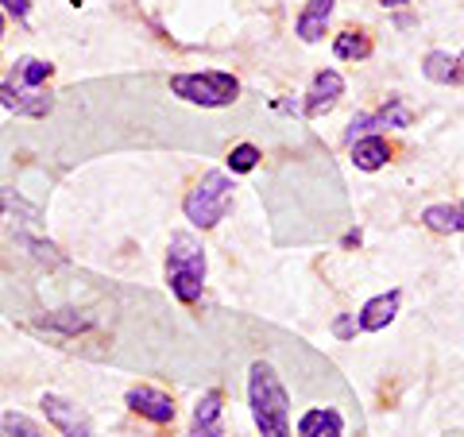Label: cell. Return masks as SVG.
Returning <instances> with one entry per match:
<instances>
[{
	"mask_svg": "<svg viewBox=\"0 0 464 437\" xmlns=\"http://www.w3.org/2000/svg\"><path fill=\"white\" fill-rule=\"evenodd\" d=\"M0 39H5V16H0Z\"/></svg>",
	"mask_w": 464,
	"mask_h": 437,
	"instance_id": "603a6c76",
	"label": "cell"
},
{
	"mask_svg": "<svg viewBox=\"0 0 464 437\" xmlns=\"http://www.w3.org/2000/svg\"><path fill=\"white\" fill-rule=\"evenodd\" d=\"M422 74L438 85H464V51H430Z\"/></svg>",
	"mask_w": 464,
	"mask_h": 437,
	"instance_id": "7c38bea8",
	"label": "cell"
},
{
	"mask_svg": "<svg viewBox=\"0 0 464 437\" xmlns=\"http://www.w3.org/2000/svg\"><path fill=\"white\" fill-rule=\"evenodd\" d=\"M422 225L430 232H464V206H426Z\"/></svg>",
	"mask_w": 464,
	"mask_h": 437,
	"instance_id": "2e32d148",
	"label": "cell"
},
{
	"mask_svg": "<svg viewBox=\"0 0 464 437\" xmlns=\"http://www.w3.org/2000/svg\"><path fill=\"white\" fill-rule=\"evenodd\" d=\"M411 121H414V112L406 109V101L402 97H391L383 109L353 116V124H348V143L360 140V136H380V128H406Z\"/></svg>",
	"mask_w": 464,
	"mask_h": 437,
	"instance_id": "8992f818",
	"label": "cell"
},
{
	"mask_svg": "<svg viewBox=\"0 0 464 437\" xmlns=\"http://www.w3.org/2000/svg\"><path fill=\"white\" fill-rule=\"evenodd\" d=\"M232 190H237V186H232V174L228 170H206V174H201V182L182 201L186 221H190L194 228L221 225L228 206H232Z\"/></svg>",
	"mask_w": 464,
	"mask_h": 437,
	"instance_id": "277c9868",
	"label": "cell"
},
{
	"mask_svg": "<svg viewBox=\"0 0 464 437\" xmlns=\"http://www.w3.org/2000/svg\"><path fill=\"white\" fill-rule=\"evenodd\" d=\"M0 217H5V194H0Z\"/></svg>",
	"mask_w": 464,
	"mask_h": 437,
	"instance_id": "cb8c5ba5",
	"label": "cell"
},
{
	"mask_svg": "<svg viewBox=\"0 0 464 437\" xmlns=\"http://www.w3.org/2000/svg\"><path fill=\"white\" fill-rule=\"evenodd\" d=\"M298 437H344V418L333 406H310L295 426Z\"/></svg>",
	"mask_w": 464,
	"mask_h": 437,
	"instance_id": "4fadbf2b",
	"label": "cell"
},
{
	"mask_svg": "<svg viewBox=\"0 0 464 437\" xmlns=\"http://www.w3.org/2000/svg\"><path fill=\"white\" fill-rule=\"evenodd\" d=\"M333 54L344 58V63H360V58L372 54V35L368 32H356V27H348L333 39Z\"/></svg>",
	"mask_w": 464,
	"mask_h": 437,
	"instance_id": "e0dca14e",
	"label": "cell"
},
{
	"mask_svg": "<svg viewBox=\"0 0 464 437\" xmlns=\"http://www.w3.org/2000/svg\"><path fill=\"white\" fill-rule=\"evenodd\" d=\"M170 93L201 109H225L240 97V82L228 70H198V74H174Z\"/></svg>",
	"mask_w": 464,
	"mask_h": 437,
	"instance_id": "5b68a950",
	"label": "cell"
},
{
	"mask_svg": "<svg viewBox=\"0 0 464 437\" xmlns=\"http://www.w3.org/2000/svg\"><path fill=\"white\" fill-rule=\"evenodd\" d=\"M221 391H206L194 406V422H190V437H225V406H221Z\"/></svg>",
	"mask_w": 464,
	"mask_h": 437,
	"instance_id": "8fae6325",
	"label": "cell"
},
{
	"mask_svg": "<svg viewBox=\"0 0 464 437\" xmlns=\"http://www.w3.org/2000/svg\"><path fill=\"white\" fill-rule=\"evenodd\" d=\"M329 20H333V0H306V8H302L295 32H298L302 43H322Z\"/></svg>",
	"mask_w": 464,
	"mask_h": 437,
	"instance_id": "5bb4252c",
	"label": "cell"
},
{
	"mask_svg": "<svg viewBox=\"0 0 464 437\" xmlns=\"http://www.w3.org/2000/svg\"><path fill=\"white\" fill-rule=\"evenodd\" d=\"M16 20H27V12H32V0H0Z\"/></svg>",
	"mask_w": 464,
	"mask_h": 437,
	"instance_id": "ffe728a7",
	"label": "cell"
},
{
	"mask_svg": "<svg viewBox=\"0 0 464 437\" xmlns=\"http://www.w3.org/2000/svg\"><path fill=\"white\" fill-rule=\"evenodd\" d=\"M0 437H43V430L35 426L27 414H0Z\"/></svg>",
	"mask_w": 464,
	"mask_h": 437,
	"instance_id": "ac0fdd59",
	"label": "cell"
},
{
	"mask_svg": "<svg viewBox=\"0 0 464 437\" xmlns=\"http://www.w3.org/2000/svg\"><path fill=\"white\" fill-rule=\"evenodd\" d=\"M54 74L51 63H43V58H20L16 70L8 74V82H0V105L20 112V116H35L43 121L51 109H54V97L47 90V78Z\"/></svg>",
	"mask_w": 464,
	"mask_h": 437,
	"instance_id": "7a4b0ae2",
	"label": "cell"
},
{
	"mask_svg": "<svg viewBox=\"0 0 464 437\" xmlns=\"http://www.w3.org/2000/svg\"><path fill=\"white\" fill-rule=\"evenodd\" d=\"M341 97H344V78L337 74V70H317L314 82H310V93H306V101H302V112L325 116Z\"/></svg>",
	"mask_w": 464,
	"mask_h": 437,
	"instance_id": "ba28073f",
	"label": "cell"
},
{
	"mask_svg": "<svg viewBox=\"0 0 464 437\" xmlns=\"http://www.w3.org/2000/svg\"><path fill=\"white\" fill-rule=\"evenodd\" d=\"M333 329H337V337H353V333H356V322H353V317H337V325H333Z\"/></svg>",
	"mask_w": 464,
	"mask_h": 437,
	"instance_id": "44dd1931",
	"label": "cell"
},
{
	"mask_svg": "<svg viewBox=\"0 0 464 437\" xmlns=\"http://www.w3.org/2000/svg\"><path fill=\"white\" fill-rule=\"evenodd\" d=\"M399 306H402V290H387V295H375L364 302V310L356 317V329L360 333H380L399 317Z\"/></svg>",
	"mask_w": 464,
	"mask_h": 437,
	"instance_id": "30bf717a",
	"label": "cell"
},
{
	"mask_svg": "<svg viewBox=\"0 0 464 437\" xmlns=\"http://www.w3.org/2000/svg\"><path fill=\"white\" fill-rule=\"evenodd\" d=\"M259 159H264V155H259L256 143H237V148L228 151V170L232 174H248V170L259 167Z\"/></svg>",
	"mask_w": 464,
	"mask_h": 437,
	"instance_id": "d6986e66",
	"label": "cell"
},
{
	"mask_svg": "<svg viewBox=\"0 0 464 437\" xmlns=\"http://www.w3.org/2000/svg\"><path fill=\"white\" fill-rule=\"evenodd\" d=\"M391 159V143L383 136H360L353 140V163L356 170H380Z\"/></svg>",
	"mask_w": 464,
	"mask_h": 437,
	"instance_id": "9a60e30c",
	"label": "cell"
},
{
	"mask_svg": "<svg viewBox=\"0 0 464 437\" xmlns=\"http://www.w3.org/2000/svg\"><path fill=\"white\" fill-rule=\"evenodd\" d=\"M167 283L179 302H198L206 290V244L194 232H174L167 248Z\"/></svg>",
	"mask_w": 464,
	"mask_h": 437,
	"instance_id": "3957f363",
	"label": "cell"
},
{
	"mask_svg": "<svg viewBox=\"0 0 464 437\" xmlns=\"http://www.w3.org/2000/svg\"><path fill=\"white\" fill-rule=\"evenodd\" d=\"M387 8H402V5H411V0H383Z\"/></svg>",
	"mask_w": 464,
	"mask_h": 437,
	"instance_id": "7402d4cb",
	"label": "cell"
},
{
	"mask_svg": "<svg viewBox=\"0 0 464 437\" xmlns=\"http://www.w3.org/2000/svg\"><path fill=\"white\" fill-rule=\"evenodd\" d=\"M248 403L259 437H295L290 430V391L267 360H256L248 372Z\"/></svg>",
	"mask_w": 464,
	"mask_h": 437,
	"instance_id": "6da1fadb",
	"label": "cell"
},
{
	"mask_svg": "<svg viewBox=\"0 0 464 437\" xmlns=\"http://www.w3.org/2000/svg\"><path fill=\"white\" fill-rule=\"evenodd\" d=\"M43 411H47V418L54 422L58 430H63V437H101L93 430L90 414L78 411L74 403H66L63 395H43Z\"/></svg>",
	"mask_w": 464,
	"mask_h": 437,
	"instance_id": "52a82bcc",
	"label": "cell"
},
{
	"mask_svg": "<svg viewBox=\"0 0 464 437\" xmlns=\"http://www.w3.org/2000/svg\"><path fill=\"white\" fill-rule=\"evenodd\" d=\"M124 403L132 406L140 418L155 422V426H167V422H174V399L167 395V391H159V387H132L124 395Z\"/></svg>",
	"mask_w": 464,
	"mask_h": 437,
	"instance_id": "9c48e42d",
	"label": "cell"
}]
</instances>
